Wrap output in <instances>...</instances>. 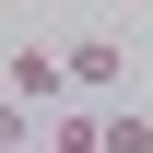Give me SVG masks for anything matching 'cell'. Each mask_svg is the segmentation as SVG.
I'll list each match as a JSON object with an SVG mask.
<instances>
[{"instance_id": "1", "label": "cell", "mask_w": 153, "mask_h": 153, "mask_svg": "<svg viewBox=\"0 0 153 153\" xmlns=\"http://www.w3.org/2000/svg\"><path fill=\"white\" fill-rule=\"evenodd\" d=\"M0 106L47 118V106H59V59H47V47H12V59H0Z\"/></svg>"}, {"instance_id": "2", "label": "cell", "mask_w": 153, "mask_h": 153, "mask_svg": "<svg viewBox=\"0 0 153 153\" xmlns=\"http://www.w3.org/2000/svg\"><path fill=\"white\" fill-rule=\"evenodd\" d=\"M118 71H130V59H118V36H82V47H59V94H106Z\"/></svg>"}, {"instance_id": "3", "label": "cell", "mask_w": 153, "mask_h": 153, "mask_svg": "<svg viewBox=\"0 0 153 153\" xmlns=\"http://www.w3.org/2000/svg\"><path fill=\"white\" fill-rule=\"evenodd\" d=\"M94 130H106V153H153V106H106Z\"/></svg>"}, {"instance_id": "4", "label": "cell", "mask_w": 153, "mask_h": 153, "mask_svg": "<svg viewBox=\"0 0 153 153\" xmlns=\"http://www.w3.org/2000/svg\"><path fill=\"white\" fill-rule=\"evenodd\" d=\"M47 153H106V130H94V118L71 106V118H47Z\"/></svg>"}, {"instance_id": "5", "label": "cell", "mask_w": 153, "mask_h": 153, "mask_svg": "<svg viewBox=\"0 0 153 153\" xmlns=\"http://www.w3.org/2000/svg\"><path fill=\"white\" fill-rule=\"evenodd\" d=\"M0 153H36V118L24 106H0Z\"/></svg>"}]
</instances>
